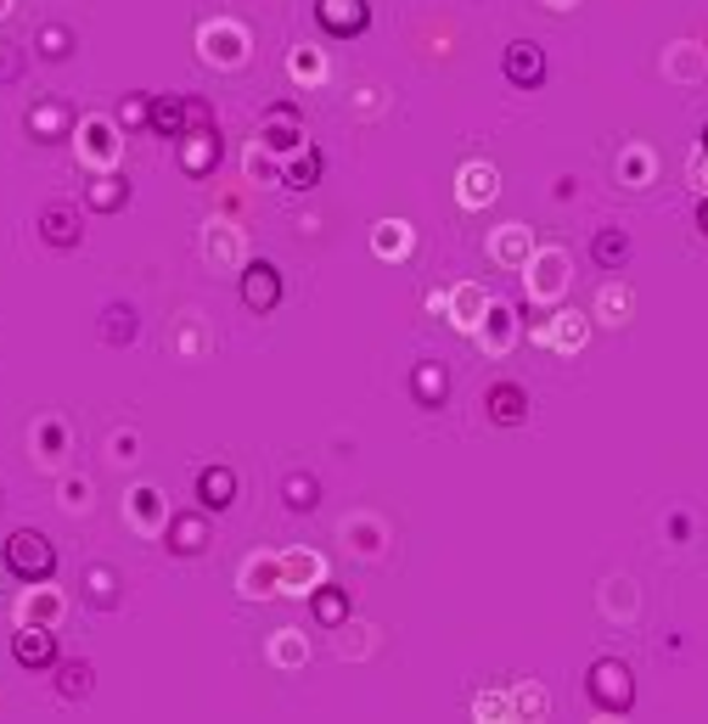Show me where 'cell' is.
Masks as SVG:
<instances>
[{
  "instance_id": "obj_1",
  "label": "cell",
  "mask_w": 708,
  "mask_h": 724,
  "mask_svg": "<svg viewBox=\"0 0 708 724\" xmlns=\"http://www.w3.org/2000/svg\"><path fill=\"white\" fill-rule=\"evenodd\" d=\"M0 562H7L12 578H23V585H45V578L57 573V545L40 534V528H18V534L0 545Z\"/></svg>"
},
{
  "instance_id": "obj_2",
  "label": "cell",
  "mask_w": 708,
  "mask_h": 724,
  "mask_svg": "<svg viewBox=\"0 0 708 724\" xmlns=\"http://www.w3.org/2000/svg\"><path fill=\"white\" fill-rule=\"evenodd\" d=\"M585 691H591L596 713H630L636 708V674L619 657H596L591 674H585Z\"/></svg>"
},
{
  "instance_id": "obj_3",
  "label": "cell",
  "mask_w": 708,
  "mask_h": 724,
  "mask_svg": "<svg viewBox=\"0 0 708 724\" xmlns=\"http://www.w3.org/2000/svg\"><path fill=\"white\" fill-rule=\"evenodd\" d=\"M198 52H203V63H209V68H236V63L248 57V29H243V23H231V18L203 23Z\"/></svg>"
},
{
  "instance_id": "obj_4",
  "label": "cell",
  "mask_w": 708,
  "mask_h": 724,
  "mask_svg": "<svg viewBox=\"0 0 708 724\" xmlns=\"http://www.w3.org/2000/svg\"><path fill=\"white\" fill-rule=\"evenodd\" d=\"M57 630H45V623H18L12 630V663L29 668V674H45V668H57Z\"/></svg>"
},
{
  "instance_id": "obj_5",
  "label": "cell",
  "mask_w": 708,
  "mask_h": 724,
  "mask_svg": "<svg viewBox=\"0 0 708 724\" xmlns=\"http://www.w3.org/2000/svg\"><path fill=\"white\" fill-rule=\"evenodd\" d=\"M74 147H79V163H90V169H113L119 163V124L113 118H85L79 129H74Z\"/></svg>"
},
{
  "instance_id": "obj_6",
  "label": "cell",
  "mask_w": 708,
  "mask_h": 724,
  "mask_svg": "<svg viewBox=\"0 0 708 724\" xmlns=\"http://www.w3.org/2000/svg\"><path fill=\"white\" fill-rule=\"evenodd\" d=\"M315 23L333 39H355L371 29V7L366 0H315Z\"/></svg>"
},
{
  "instance_id": "obj_7",
  "label": "cell",
  "mask_w": 708,
  "mask_h": 724,
  "mask_svg": "<svg viewBox=\"0 0 708 724\" xmlns=\"http://www.w3.org/2000/svg\"><path fill=\"white\" fill-rule=\"evenodd\" d=\"M243 304H248L254 315H270V309L281 304V270H276L270 259L243 264Z\"/></svg>"
},
{
  "instance_id": "obj_8",
  "label": "cell",
  "mask_w": 708,
  "mask_h": 724,
  "mask_svg": "<svg viewBox=\"0 0 708 724\" xmlns=\"http://www.w3.org/2000/svg\"><path fill=\"white\" fill-rule=\"evenodd\" d=\"M501 68H506V79L517 90H540L546 84V52H540L535 39H512L506 57H501Z\"/></svg>"
},
{
  "instance_id": "obj_9",
  "label": "cell",
  "mask_w": 708,
  "mask_h": 724,
  "mask_svg": "<svg viewBox=\"0 0 708 724\" xmlns=\"http://www.w3.org/2000/svg\"><path fill=\"white\" fill-rule=\"evenodd\" d=\"M40 236L52 241V248L74 253L79 241H85V219H79V208H74V203H52V208H40Z\"/></svg>"
},
{
  "instance_id": "obj_10",
  "label": "cell",
  "mask_w": 708,
  "mask_h": 724,
  "mask_svg": "<svg viewBox=\"0 0 708 724\" xmlns=\"http://www.w3.org/2000/svg\"><path fill=\"white\" fill-rule=\"evenodd\" d=\"M321 578H326V562H321L315 551H288V556H281V590L310 596Z\"/></svg>"
},
{
  "instance_id": "obj_11",
  "label": "cell",
  "mask_w": 708,
  "mask_h": 724,
  "mask_svg": "<svg viewBox=\"0 0 708 724\" xmlns=\"http://www.w3.org/2000/svg\"><path fill=\"white\" fill-rule=\"evenodd\" d=\"M310 612H315L321 630H344L349 612H355V601H349V590H344V585H326V578H321V585L310 590Z\"/></svg>"
},
{
  "instance_id": "obj_12",
  "label": "cell",
  "mask_w": 708,
  "mask_h": 724,
  "mask_svg": "<svg viewBox=\"0 0 708 724\" xmlns=\"http://www.w3.org/2000/svg\"><path fill=\"white\" fill-rule=\"evenodd\" d=\"M57 618H63V596L52 590V578H45V585H23L18 623H45V630H57Z\"/></svg>"
},
{
  "instance_id": "obj_13",
  "label": "cell",
  "mask_w": 708,
  "mask_h": 724,
  "mask_svg": "<svg viewBox=\"0 0 708 724\" xmlns=\"http://www.w3.org/2000/svg\"><path fill=\"white\" fill-rule=\"evenodd\" d=\"M484 405H490V421H501V427L529 421V388L524 382H495V388L484 394Z\"/></svg>"
},
{
  "instance_id": "obj_14",
  "label": "cell",
  "mask_w": 708,
  "mask_h": 724,
  "mask_svg": "<svg viewBox=\"0 0 708 724\" xmlns=\"http://www.w3.org/2000/svg\"><path fill=\"white\" fill-rule=\"evenodd\" d=\"M304 129H299V108L293 102H276L270 113H265V147L270 152H299L304 140H299Z\"/></svg>"
},
{
  "instance_id": "obj_15",
  "label": "cell",
  "mask_w": 708,
  "mask_h": 724,
  "mask_svg": "<svg viewBox=\"0 0 708 724\" xmlns=\"http://www.w3.org/2000/svg\"><path fill=\"white\" fill-rule=\"evenodd\" d=\"M456 197H461V208H484V203H495V197H501V174H495V163H467V169H461V185H456Z\"/></svg>"
},
{
  "instance_id": "obj_16",
  "label": "cell",
  "mask_w": 708,
  "mask_h": 724,
  "mask_svg": "<svg viewBox=\"0 0 708 724\" xmlns=\"http://www.w3.org/2000/svg\"><path fill=\"white\" fill-rule=\"evenodd\" d=\"M124 203H130V180H124L119 169H102L97 180L85 185V208H90V214H119Z\"/></svg>"
},
{
  "instance_id": "obj_17",
  "label": "cell",
  "mask_w": 708,
  "mask_h": 724,
  "mask_svg": "<svg viewBox=\"0 0 708 724\" xmlns=\"http://www.w3.org/2000/svg\"><path fill=\"white\" fill-rule=\"evenodd\" d=\"M198 506L203 511H231L236 506V472L231 466H203L198 472Z\"/></svg>"
},
{
  "instance_id": "obj_18",
  "label": "cell",
  "mask_w": 708,
  "mask_h": 724,
  "mask_svg": "<svg viewBox=\"0 0 708 724\" xmlns=\"http://www.w3.org/2000/svg\"><path fill=\"white\" fill-rule=\"evenodd\" d=\"M164 534H169V551H180V556H198V551L209 545V511L169 517V522H164Z\"/></svg>"
},
{
  "instance_id": "obj_19",
  "label": "cell",
  "mask_w": 708,
  "mask_h": 724,
  "mask_svg": "<svg viewBox=\"0 0 708 724\" xmlns=\"http://www.w3.org/2000/svg\"><path fill=\"white\" fill-rule=\"evenodd\" d=\"M562 286H569V259L562 253H540V259H529V298H557Z\"/></svg>"
},
{
  "instance_id": "obj_20",
  "label": "cell",
  "mask_w": 708,
  "mask_h": 724,
  "mask_svg": "<svg viewBox=\"0 0 708 724\" xmlns=\"http://www.w3.org/2000/svg\"><path fill=\"white\" fill-rule=\"evenodd\" d=\"M180 169L186 174H209L220 163V129H198V135H180Z\"/></svg>"
},
{
  "instance_id": "obj_21",
  "label": "cell",
  "mask_w": 708,
  "mask_h": 724,
  "mask_svg": "<svg viewBox=\"0 0 708 724\" xmlns=\"http://www.w3.org/2000/svg\"><path fill=\"white\" fill-rule=\"evenodd\" d=\"M591 259H596L602 270H625V264H630V236H625V225H602V230L591 236Z\"/></svg>"
},
{
  "instance_id": "obj_22",
  "label": "cell",
  "mask_w": 708,
  "mask_h": 724,
  "mask_svg": "<svg viewBox=\"0 0 708 724\" xmlns=\"http://www.w3.org/2000/svg\"><path fill=\"white\" fill-rule=\"evenodd\" d=\"M52 674H57V697H63V702H85V697H90V686H97V668H90L85 657H68V663L57 657V668H52Z\"/></svg>"
},
{
  "instance_id": "obj_23",
  "label": "cell",
  "mask_w": 708,
  "mask_h": 724,
  "mask_svg": "<svg viewBox=\"0 0 708 724\" xmlns=\"http://www.w3.org/2000/svg\"><path fill=\"white\" fill-rule=\"evenodd\" d=\"M321 169H326V158L315 147H299V152H288V163H281V185L310 191V185H321Z\"/></svg>"
},
{
  "instance_id": "obj_24",
  "label": "cell",
  "mask_w": 708,
  "mask_h": 724,
  "mask_svg": "<svg viewBox=\"0 0 708 724\" xmlns=\"http://www.w3.org/2000/svg\"><path fill=\"white\" fill-rule=\"evenodd\" d=\"M29 129H34V140H63V135H74V113L63 102H40V108H29Z\"/></svg>"
},
{
  "instance_id": "obj_25",
  "label": "cell",
  "mask_w": 708,
  "mask_h": 724,
  "mask_svg": "<svg viewBox=\"0 0 708 724\" xmlns=\"http://www.w3.org/2000/svg\"><path fill=\"white\" fill-rule=\"evenodd\" d=\"M281 590V556H254L243 567V596L259 601V596H276Z\"/></svg>"
},
{
  "instance_id": "obj_26",
  "label": "cell",
  "mask_w": 708,
  "mask_h": 724,
  "mask_svg": "<svg viewBox=\"0 0 708 724\" xmlns=\"http://www.w3.org/2000/svg\"><path fill=\"white\" fill-rule=\"evenodd\" d=\"M79 585H85L90 607H102V612H113V607H119V573H113L108 562H90Z\"/></svg>"
},
{
  "instance_id": "obj_27",
  "label": "cell",
  "mask_w": 708,
  "mask_h": 724,
  "mask_svg": "<svg viewBox=\"0 0 708 724\" xmlns=\"http://www.w3.org/2000/svg\"><path fill=\"white\" fill-rule=\"evenodd\" d=\"M484 309H490V293H484V286H456V293H450V320L456 326H467V331H479V320H484Z\"/></svg>"
},
{
  "instance_id": "obj_28",
  "label": "cell",
  "mask_w": 708,
  "mask_h": 724,
  "mask_svg": "<svg viewBox=\"0 0 708 724\" xmlns=\"http://www.w3.org/2000/svg\"><path fill=\"white\" fill-rule=\"evenodd\" d=\"M124 511H130V522H135V528H147V534H164V522H169V511H164V495H158V489H135Z\"/></svg>"
},
{
  "instance_id": "obj_29",
  "label": "cell",
  "mask_w": 708,
  "mask_h": 724,
  "mask_svg": "<svg viewBox=\"0 0 708 724\" xmlns=\"http://www.w3.org/2000/svg\"><path fill=\"white\" fill-rule=\"evenodd\" d=\"M411 394H416V405L439 410V405H445V394H450V376H445V365H416V376H411Z\"/></svg>"
},
{
  "instance_id": "obj_30",
  "label": "cell",
  "mask_w": 708,
  "mask_h": 724,
  "mask_svg": "<svg viewBox=\"0 0 708 724\" xmlns=\"http://www.w3.org/2000/svg\"><path fill=\"white\" fill-rule=\"evenodd\" d=\"M203 253L214 264H243V236H236V225H209L203 230Z\"/></svg>"
},
{
  "instance_id": "obj_31",
  "label": "cell",
  "mask_w": 708,
  "mask_h": 724,
  "mask_svg": "<svg viewBox=\"0 0 708 724\" xmlns=\"http://www.w3.org/2000/svg\"><path fill=\"white\" fill-rule=\"evenodd\" d=\"M153 135H186V95H153Z\"/></svg>"
},
{
  "instance_id": "obj_32",
  "label": "cell",
  "mask_w": 708,
  "mask_h": 724,
  "mask_svg": "<svg viewBox=\"0 0 708 724\" xmlns=\"http://www.w3.org/2000/svg\"><path fill=\"white\" fill-rule=\"evenodd\" d=\"M135 331H141V315H135L130 304H108V309H102V337H108L113 349L135 343Z\"/></svg>"
},
{
  "instance_id": "obj_33",
  "label": "cell",
  "mask_w": 708,
  "mask_h": 724,
  "mask_svg": "<svg viewBox=\"0 0 708 724\" xmlns=\"http://www.w3.org/2000/svg\"><path fill=\"white\" fill-rule=\"evenodd\" d=\"M479 337H484L490 354H506V349H512V309H506V304H490L484 320H479Z\"/></svg>"
},
{
  "instance_id": "obj_34",
  "label": "cell",
  "mask_w": 708,
  "mask_h": 724,
  "mask_svg": "<svg viewBox=\"0 0 708 724\" xmlns=\"http://www.w3.org/2000/svg\"><path fill=\"white\" fill-rule=\"evenodd\" d=\"M34 455H40V461H63V455H68V427H63L57 416H45V421L34 427Z\"/></svg>"
},
{
  "instance_id": "obj_35",
  "label": "cell",
  "mask_w": 708,
  "mask_h": 724,
  "mask_svg": "<svg viewBox=\"0 0 708 724\" xmlns=\"http://www.w3.org/2000/svg\"><path fill=\"white\" fill-rule=\"evenodd\" d=\"M371 248H377V259H405L411 253V225L383 219V225H377V236H371Z\"/></svg>"
},
{
  "instance_id": "obj_36",
  "label": "cell",
  "mask_w": 708,
  "mask_h": 724,
  "mask_svg": "<svg viewBox=\"0 0 708 724\" xmlns=\"http://www.w3.org/2000/svg\"><path fill=\"white\" fill-rule=\"evenodd\" d=\"M501 264H529L535 259V248H529V230L524 225H506L501 236H495V248H490Z\"/></svg>"
},
{
  "instance_id": "obj_37",
  "label": "cell",
  "mask_w": 708,
  "mask_h": 724,
  "mask_svg": "<svg viewBox=\"0 0 708 724\" xmlns=\"http://www.w3.org/2000/svg\"><path fill=\"white\" fill-rule=\"evenodd\" d=\"M281 500H288V511H315L321 506V483L310 472H293L288 483H281Z\"/></svg>"
},
{
  "instance_id": "obj_38",
  "label": "cell",
  "mask_w": 708,
  "mask_h": 724,
  "mask_svg": "<svg viewBox=\"0 0 708 724\" xmlns=\"http://www.w3.org/2000/svg\"><path fill=\"white\" fill-rule=\"evenodd\" d=\"M540 343H551V349H580L585 343V320L580 315H557V326L540 331Z\"/></svg>"
},
{
  "instance_id": "obj_39",
  "label": "cell",
  "mask_w": 708,
  "mask_h": 724,
  "mask_svg": "<svg viewBox=\"0 0 708 724\" xmlns=\"http://www.w3.org/2000/svg\"><path fill=\"white\" fill-rule=\"evenodd\" d=\"M68 52H74V34H68L63 23H45V29H40V57L57 63V57H68Z\"/></svg>"
},
{
  "instance_id": "obj_40",
  "label": "cell",
  "mask_w": 708,
  "mask_h": 724,
  "mask_svg": "<svg viewBox=\"0 0 708 724\" xmlns=\"http://www.w3.org/2000/svg\"><path fill=\"white\" fill-rule=\"evenodd\" d=\"M153 118V95H130V102H119V129H147Z\"/></svg>"
},
{
  "instance_id": "obj_41",
  "label": "cell",
  "mask_w": 708,
  "mask_h": 724,
  "mask_svg": "<svg viewBox=\"0 0 708 724\" xmlns=\"http://www.w3.org/2000/svg\"><path fill=\"white\" fill-rule=\"evenodd\" d=\"M326 73V57L315 52V45H299V52H293V79H304V84H315Z\"/></svg>"
},
{
  "instance_id": "obj_42",
  "label": "cell",
  "mask_w": 708,
  "mask_h": 724,
  "mask_svg": "<svg viewBox=\"0 0 708 724\" xmlns=\"http://www.w3.org/2000/svg\"><path fill=\"white\" fill-rule=\"evenodd\" d=\"M90 477H63V511H90Z\"/></svg>"
},
{
  "instance_id": "obj_43",
  "label": "cell",
  "mask_w": 708,
  "mask_h": 724,
  "mask_svg": "<svg viewBox=\"0 0 708 724\" xmlns=\"http://www.w3.org/2000/svg\"><path fill=\"white\" fill-rule=\"evenodd\" d=\"M270 657H276L281 668H299V663H304L310 652H304V641H299V635H281V641L270 646Z\"/></svg>"
},
{
  "instance_id": "obj_44",
  "label": "cell",
  "mask_w": 708,
  "mask_h": 724,
  "mask_svg": "<svg viewBox=\"0 0 708 724\" xmlns=\"http://www.w3.org/2000/svg\"><path fill=\"white\" fill-rule=\"evenodd\" d=\"M198 129H214V113H209V102L186 95V135H198Z\"/></svg>"
},
{
  "instance_id": "obj_45",
  "label": "cell",
  "mask_w": 708,
  "mask_h": 724,
  "mask_svg": "<svg viewBox=\"0 0 708 724\" xmlns=\"http://www.w3.org/2000/svg\"><path fill=\"white\" fill-rule=\"evenodd\" d=\"M602 320H630V293L607 286V293H602Z\"/></svg>"
},
{
  "instance_id": "obj_46",
  "label": "cell",
  "mask_w": 708,
  "mask_h": 724,
  "mask_svg": "<svg viewBox=\"0 0 708 724\" xmlns=\"http://www.w3.org/2000/svg\"><path fill=\"white\" fill-rule=\"evenodd\" d=\"M512 702H517V713H535V719L546 713V691H540V686H517Z\"/></svg>"
},
{
  "instance_id": "obj_47",
  "label": "cell",
  "mask_w": 708,
  "mask_h": 724,
  "mask_svg": "<svg viewBox=\"0 0 708 724\" xmlns=\"http://www.w3.org/2000/svg\"><path fill=\"white\" fill-rule=\"evenodd\" d=\"M248 174H254V180H265V174H270V180H281V169L265 158V147H254V152H248Z\"/></svg>"
},
{
  "instance_id": "obj_48",
  "label": "cell",
  "mask_w": 708,
  "mask_h": 724,
  "mask_svg": "<svg viewBox=\"0 0 708 724\" xmlns=\"http://www.w3.org/2000/svg\"><path fill=\"white\" fill-rule=\"evenodd\" d=\"M506 697H479V719H506Z\"/></svg>"
},
{
  "instance_id": "obj_49",
  "label": "cell",
  "mask_w": 708,
  "mask_h": 724,
  "mask_svg": "<svg viewBox=\"0 0 708 724\" xmlns=\"http://www.w3.org/2000/svg\"><path fill=\"white\" fill-rule=\"evenodd\" d=\"M619 169H630V185H641V180H647V152H630Z\"/></svg>"
},
{
  "instance_id": "obj_50",
  "label": "cell",
  "mask_w": 708,
  "mask_h": 724,
  "mask_svg": "<svg viewBox=\"0 0 708 724\" xmlns=\"http://www.w3.org/2000/svg\"><path fill=\"white\" fill-rule=\"evenodd\" d=\"M113 455H119V461L135 455V432H119V439H113Z\"/></svg>"
},
{
  "instance_id": "obj_51",
  "label": "cell",
  "mask_w": 708,
  "mask_h": 724,
  "mask_svg": "<svg viewBox=\"0 0 708 724\" xmlns=\"http://www.w3.org/2000/svg\"><path fill=\"white\" fill-rule=\"evenodd\" d=\"M697 230H703V236H708V197H703V203H697Z\"/></svg>"
},
{
  "instance_id": "obj_52",
  "label": "cell",
  "mask_w": 708,
  "mask_h": 724,
  "mask_svg": "<svg viewBox=\"0 0 708 724\" xmlns=\"http://www.w3.org/2000/svg\"><path fill=\"white\" fill-rule=\"evenodd\" d=\"M546 7H574V0H546Z\"/></svg>"
},
{
  "instance_id": "obj_53",
  "label": "cell",
  "mask_w": 708,
  "mask_h": 724,
  "mask_svg": "<svg viewBox=\"0 0 708 724\" xmlns=\"http://www.w3.org/2000/svg\"><path fill=\"white\" fill-rule=\"evenodd\" d=\"M7 7H12V0H0V12H7Z\"/></svg>"
},
{
  "instance_id": "obj_54",
  "label": "cell",
  "mask_w": 708,
  "mask_h": 724,
  "mask_svg": "<svg viewBox=\"0 0 708 724\" xmlns=\"http://www.w3.org/2000/svg\"><path fill=\"white\" fill-rule=\"evenodd\" d=\"M703 147H708V129H703Z\"/></svg>"
}]
</instances>
